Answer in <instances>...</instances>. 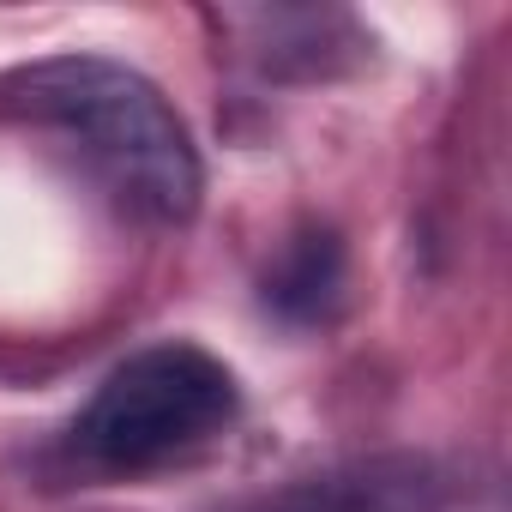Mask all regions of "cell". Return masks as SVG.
Listing matches in <instances>:
<instances>
[{
	"instance_id": "obj_1",
	"label": "cell",
	"mask_w": 512,
	"mask_h": 512,
	"mask_svg": "<svg viewBox=\"0 0 512 512\" xmlns=\"http://www.w3.org/2000/svg\"><path fill=\"white\" fill-rule=\"evenodd\" d=\"M19 85L25 109L73 139V151L121 211L145 223H187L199 211L205 169L193 133L145 73L103 55H55Z\"/></svg>"
},
{
	"instance_id": "obj_2",
	"label": "cell",
	"mask_w": 512,
	"mask_h": 512,
	"mask_svg": "<svg viewBox=\"0 0 512 512\" xmlns=\"http://www.w3.org/2000/svg\"><path fill=\"white\" fill-rule=\"evenodd\" d=\"M241 410L235 374L199 344H151L103 374L73 422V452L103 476H145L211 446Z\"/></svg>"
},
{
	"instance_id": "obj_3",
	"label": "cell",
	"mask_w": 512,
	"mask_h": 512,
	"mask_svg": "<svg viewBox=\"0 0 512 512\" xmlns=\"http://www.w3.org/2000/svg\"><path fill=\"white\" fill-rule=\"evenodd\" d=\"M344 302V247L332 229H302L266 272V308L284 326H326Z\"/></svg>"
},
{
	"instance_id": "obj_4",
	"label": "cell",
	"mask_w": 512,
	"mask_h": 512,
	"mask_svg": "<svg viewBox=\"0 0 512 512\" xmlns=\"http://www.w3.org/2000/svg\"><path fill=\"white\" fill-rule=\"evenodd\" d=\"M392 476L386 470H338V476H308L290 482L241 512H386L392 506Z\"/></svg>"
}]
</instances>
